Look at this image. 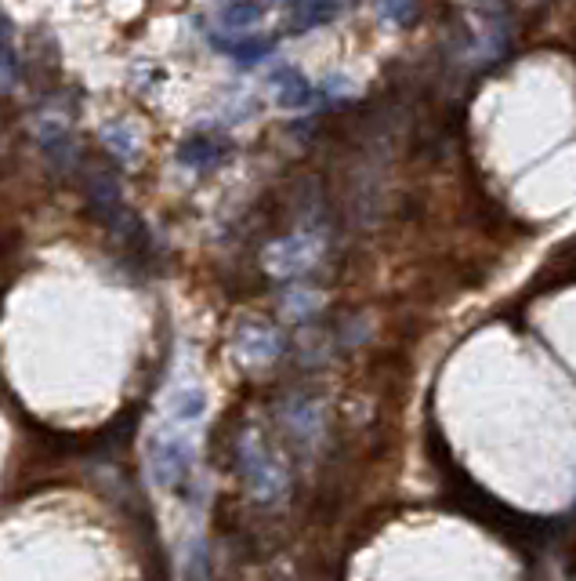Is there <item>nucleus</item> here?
Here are the masks:
<instances>
[{
  "label": "nucleus",
  "mask_w": 576,
  "mask_h": 581,
  "mask_svg": "<svg viewBox=\"0 0 576 581\" xmlns=\"http://www.w3.org/2000/svg\"><path fill=\"white\" fill-rule=\"evenodd\" d=\"M210 44H215L218 52L229 55L232 62H243V66H254V62L269 58L272 47H275L269 36H250V33H243V36H218V33H210Z\"/></svg>",
  "instance_id": "obj_3"
},
{
  "label": "nucleus",
  "mask_w": 576,
  "mask_h": 581,
  "mask_svg": "<svg viewBox=\"0 0 576 581\" xmlns=\"http://www.w3.org/2000/svg\"><path fill=\"white\" fill-rule=\"evenodd\" d=\"M384 15H388V19H399V22H403V19H410V15H413V8H406V4H395V8H392V4H388V8H384Z\"/></svg>",
  "instance_id": "obj_8"
},
{
  "label": "nucleus",
  "mask_w": 576,
  "mask_h": 581,
  "mask_svg": "<svg viewBox=\"0 0 576 581\" xmlns=\"http://www.w3.org/2000/svg\"><path fill=\"white\" fill-rule=\"evenodd\" d=\"M204 411H207V392L204 389H182L178 397L171 400V418L174 422H199L204 418Z\"/></svg>",
  "instance_id": "obj_4"
},
{
  "label": "nucleus",
  "mask_w": 576,
  "mask_h": 581,
  "mask_svg": "<svg viewBox=\"0 0 576 581\" xmlns=\"http://www.w3.org/2000/svg\"><path fill=\"white\" fill-rule=\"evenodd\" d=\"M225 150H218L215 142H207V139H199V142H185L178 157H182V164H193V168H207V164H215V160L221 157Z\"/></svg>",
  "instance_id": "obj_7"
},
{
  "label": "nucleus",
  "mask_w": 576,
  "mask_h": 581,
  "mask_svg": "<svg viewBox=\"0 0 576 581\" xmlns=\"http://www.w3.org/2000/svg\"><path fill=\"white\" fill-rule=\"evenodd\" d=\"M272 80H275V98H280V106H286V109H308L323 98L316 84L291 66H283Z\"/></svg>",
  "instance_id": "obj_2"
},
{
  "label": "nucleus",
  "mask_w": 576,
  "mask_h": 581,
  "mask_svg": "<svg viewBox=\"0 0 576 581\" xmlns=\"http://www.w3.org/2000/svg\"><path fill=\"white\" fill-rule=\"evenodd\" d=\"M265 15V8H258V4H229V8H221L218 11V19H221V26L229 30L232 36H243L254 22Z\"/></svg>",
  "instance_id": "obj_5"
},
{
  "label": "nucleus",
  "mask_w": 576,
  "mask_h": 581,
  "mask_svg": "<svg viewBox=\"0 0 576 581\" xmlns=\"http://www.w3.org/2000/svg\"><path fill=\"white\" fill-rule=\"evenodd\" d=\"M337 15H341V8H334V4H305L294 11V33H305V30L319 26V22H327V19H337Z\"/></svg>",
  "instance_id": "obj_6"
},
{
  "label": "nucleus",
  "mask_w": 576,
  "mask_h": 581,
  "mask_svg": "<svg viewBox=\"0 0 576 581\" xmlns=\"http://www.w3.org/2000/svg\"><path fill=\"white\" fill-rule=\"evenodd\" d=\"M189 469H193V451L182 437H167L153 448V473L164 487L182 484L189 476Z\"/></svg>",
  "instance_id": "obj_1"
}]
</instances>
